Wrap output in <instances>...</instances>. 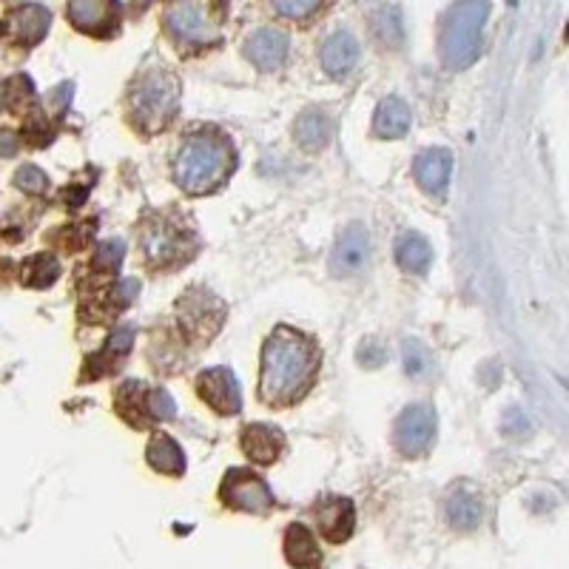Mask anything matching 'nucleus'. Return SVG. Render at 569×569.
Segmentation results:
<instances>
[{
  "instance_id": "23",
  "label": "nucleus",
  "mask_w": 569,
  "mask_h": 569,
  "mask_svg": "<svg viewBox=\"0 0 569 569\" xmlns=\"http://www.w3.org/2000/svg\"><path fill=\"white\" fill-rule=\"evenodd\" d=\"M145 462L163 476H182L185 473V453L168 432H154L148 448H145Z\"/></svg>"
},
{
  "instance_id": "18",
  "label": "nucleus",
  "mask_w": 569,
  "mask_h": 569,
  "mask_svg": "<svg viewBox=\"0 0 569 569\" xmlns=\"http://www.w3.org/2000/svg\"><path fill=\"white\" fill-rule=\"evenodd\" d=\"M131 345H134V327H120V331H114V334L108 336L106 345H103V350L89 359V364H86L83 371V379L86 382L100 379V376L117 371V367L126 362V357L131 353Z\"/></svg>"
},
{
  "instance_id": "3",
  "label": "nucleus",
  "mask_w": 569,
  "mask_h": 569,
  "mask_svg": "<svg viewBox=\"0 0 569 569\" xmlns=\"http://www.w3.org/2000/svg\"><path fill=\"white\" fill-rule=\"evenodd\" d=\"M487 15H490L487 0H458L444 15L439 35V52L444 66L462 72L478 61Z\"/></svg>"
},
{
  "instance_id": "12",
  "label": "nucleus",
  "mask_w": 569,
  "mask_h": 569,
  "mask_svg": "<svg viewBox=\"0 0 569 569\" xmlns=\"http://www.w3.org/2000/svg\"><path fill=\"white\" fill-rule=\"evenodd\" d=\"M72 26L94 38H112L120 29V0H68Z\"/></svg>"
},
{
  "instance_id": "21",
  "label": "nucleus",
  "mask_w": 569,
  "mask_h": 569,
  "mask_svg": "<svg viewBox=\"0 0 569 569\" xmlns=\"http://www.w3.org/2000/svg\"><path fill=\"white\" fill-rule=\"evenodd\" d=\"M481 516H484V504L470 484L455 487L453 493L448 495V521L453 523L455 530H476Z\"/></svg>"
},
{
  "instance_id": "1",
  "label": "nucleus",
  "mask_w": 569,
  "mask_h": 569,
  "mask_svg": "<svg viewBox=\"0 0 569 569\" xmlns=\"http://www.w3.org/2000/svg\"><path fill=\"white\" fill-rule=\"evenodd\" d=\"M322 367L319 345L302 331L288 325L273 327L262 345L259 399L268 408H288L313 387Z\"/></svg>"
},
{
  "instance_id": "4",
  "label": "nucleus",
  "mask_w": 569,
  "mask_h": 569,
  "mask_svg": "<svg viewBox=\"0 0 569 569\" xmlns=\"http://www.w3.org/2000/svg\"><path fill=\"white\" fill-rule=\"evenodd\" d=\"M131 120L145 134H157L180 112V80L168 68H145L131 89Z\"/></svg>"
},
{
  "instance_id": "25",
  "label": "nucleus",
  "mask_w": 569,
  "mask_h": 569,
  "mask_svg": "<svg viewBox=\"0 0 569 569\" xmlns=\"http://www.w3.org/2000/svg\"><path fill=\"white\" fill-rule=\"evenodd\" d=\"M49 29V12L43 7H23L12 12L9 17V31L15 35V40L31 46L38 43Z\"/></svg>"
},
{
  "instance_id": "5",
  "label": "nucleus",
  "mask_w": 569,
  "mask_h": 569,
  "mask_svg": "<svg viewBox=\"0 0 569 569\" xmlns=\"http://www.w3.org/2000/svg\"><path fill=\"white\" fill-rule=\"evenodd\" d=\"M163 23L182 49H203L220 38L222 9L214 0H171Z\"/></svg>"
},
{
  "instance_id": "10",
  "label": "nucleus",
  "mask_w": 569,
  "mask_h": 569,
  "mask_svg": "<svg viewBox=\"0 0 569 569\" xmlns=\"http://www.w3.org/2000/svg\"><path fill=\"white\" fill-rule=\"evenodd\" d=\"M197 396L220 416H236L243 408L240 382H236L234 371H228V367H208V371L199 373Z\"/></svg>"
},
{
  "instance_id": "26",
  "label": "nucleus",
  "mask_w": 569,
  "mask_h": 569,
  "mask_svg": "<svg viewBox=\"0 0 569 569\" xmlns=\"http://www.w3.org/2000/svg\"><path fill=\"white\" fill-rule=\"evenodd\" d=\"M396 262L408 273H425L432 262V248L422 234H404L396 243Z\"/></svg>"
},
{
  "instance_id": "2",
  "label": "nucleus",
  "mask_w": 569,
  "mask_h": 569,
  "mask_svg": "<svg viewBox=\"0 0 569 569\" xmlns=\"http://www.w3.org/2000/svg\"><path fill=\"white\" fill-rule=\"evenodd\" d=\"M236 168V148L231 137L217 129H199L177 148L174 182L189 197H205L222 189Z\"/></svg>"
},
{
  "instance_id": "27",
  "label": "nucleus",
  "mask_w": 569,
  "mask_h": 569,
  "mask_svg": "<svg viewBox=\"0 0 569 569\" xmlns=\"http://www.w3.org/2000/svg\"><path fill=\"white\" fill-rule=\"evenodd\" d=\"M61 276V266L52 254H38L23 262L21 280L29 285V288H49L54 280Z\"/></svg>"
},
{
  "instance_id": "11",
  "label": "nucleus",
  "mask_w": 569,
  "mask_h": 569,
  "mask_svg": "<svg viewBox=\"0 0 569 569\" xmlns=\"http://www.w3.org/2000/svg\"><path fill=\"white\" fill-rule=\"evenodd\" d=\"M180 319L182 327L189 334H197L203 339H214L225 319V305L208 290H191L180 299Z\"/></svg>"
},
{
  "instance_id": "9",
  "label": "nucleus",
  "mask_w": 569,
  "mask_h": 569,
  "mask_svg": "<svg viewBox=\"0 0 569 569\" xmlns=\"http://www.w3.org/2000/svg\"><path fill=\"white\" fill-rule=\"evenodd\" d=\"M436 410L430 404H410L399 413L393 425V444L404 458H418L436 441Z\"/></svg>"
},
{
  "instance_id": "14",
  "label": "nucleus",
  "mask_w": 569,
  "mask_h": 569,
  "mask_svg": "<svg viewBox=\"0 0 569 569\" xmlns=\"http://www.w3.org/2000/svg\"><path fill=\"white\" fill-rule=\"evenodd\" d=\"M243 52L250 61V66H257L259 72H273L288 57V35L280 29H271V26L250 31Z\"/></svg>"
},
{
  "instance_id": "22",
  "label": "nucleus",
  "mask_w": 569,
  "mask_h": 569,
  "mask_svg": "<svg viewBox=\"0 0 569 569\" xmlns=\"http://www.w3.org/2000/svg\"><path fill=\"white\" fill-rule=\"evenodd\" d=\"M285 558L296 569H316L322 564V549L305 523H290L285 530Z\"/></svg>"
},
{
  "instance_id": "15",
  "label": "nucleus",
  "mask_w": 569,
  "mask_h": 569,
  "mask_svg": "<svg viewBox=\"0 0 569 569\" xmlns=\"http://www.w3.org/2000/svg\"><path fill=\"white\" fill-rule=\"evenodd\" d=\"M240 448H243V453L248 455L250 462L259 464V467H268L285 450V432L276 425H268V422H254L240 436Z\"/></svg>"
},
{
  "instance_id": "7",
  "label": "nucleus",
  "mask_w": 569,
  "mask_h": 569,
  "mask_svg": "<svg viewBox=\"0 0 569 569\" xmlns=\"http://www.w3.org/2000/svg\"><path fill=\"white\" fill-rule=\"evenodd\" d=\"M140 250L154 268H177L194 254V236L174 220H152L140 234Z\"/></svg>"
},
{
  "instance_id": "20",
  "label": "nucleus",
  "mask_w": 569,
  "mask_h": 569,
  "mask_svg": "<svg viewBox=\"0 0 569 569\" xmlns=\"http://www.w3.org/2000/svg\"><path fill=\"white\" fill-rule=\"evenodd\" d=\"M334 134V122L322 108H305L294 122V140L296 145L308 154H319L331 143Z\"/></svg>"
},
{
  "instance_id": "28",
  "label": "nucleus",
  "mask_w": 569,
  "mask_h": 569,
  "mask_svg": "<svg viewBox=\"0 0 569 569\" xmlns=\"http://www.w3.org/2000/svg\"><path fill=\"white\" fill-rule=\"evenodd\" d=\"M122 257H126V245L120 240H106V243L98 245L94 257H91V271L103 273V276H114L120 271Z\"/></svg>"
},
{
  "instance_id": "29",
  "label": "nucleus",
  "mask_w": 569,
  "mask_h": 569,
  "mask_svg": "<svg viewBox=\"0 0 569 569\" xmlns=\"http://www.w3.org/2000/svg\"><path fill=\"white\" fill-rule=\"evenodd\" d=\"M430 353H427V348L422 345V341L416 339H408L404 341V371H408V376H413V379H422V376H427L430 373Z\"/></svg>"
},
{
  "instance_id": "24",
  "label": "nucleus",
  "mask_w": 569,
  "mask_h": 569,
  "mask_svg": "<svg viewBox=\"0 0 569 569\" xmlns=\"http://www.w3.org/2000/svg\"><path fill=\"white\" fill-rule=\"evenodd\" d=\"M410 129V108L402 98H385L373 114V134L382 140H399Z\"/></svg>"
},
{
  "instance_id": "6",
  "label": "nucleus",
  "mask_w": 569,
  "mask_h": 569,
  "mask_svg": "<svg viewBox=\"0 0 569 569\" xmlns=\"http://www.w3.org/2000/svg\"><path fill=\"white\" fill-rule=\"evenodd\" d=\"M114 410L126 425L143 430V427L163 425L177 416V404L168 390L145 385L143 379H126L114 393Z\"/></svg>"
},
{
  "instance_id": "8",
  "label": "nucleus",
  "mask_w": 569,
  "mask_h": 569,
  "mask_svg": "<svg viewBox=\"0 0 569 569\" xmlns=\"http://www.w3.org/2000/svg\"><path fill=\"white\" fill-rule=\"evenodd\" d=\"M220 499L228 509L254 513V516H262L273 507L271 487L262 481V476L245 470V467H234L225 473L220 484Z\"/></svg>"
},
{
  "instance_id": "17",
  "label": "nucleus",
  "mask_w": 569,
  "mask_h": 569,
  "mask_svg": "<svg viewBox=\"0 0 569 569\" xmlns=\"http://www.w3.org/2000/svg\"><path fill=\"white\" fill-rule=\"evenodd\" d=\"M413 174L422 189L430 197H444L450 189V174H453V154L444 148H427L413 163Z\"/></svg>"
},
{
  "instance_id": "30",
  "label": "nucleus",
  "mask_w": 569,
  "mask_h": 569,
  "mask_svg": "<svg viewBox=\"0 0 569 569\" xmlns=\"http://www.w3.org/2000/svg\"><path fill=\"white\" fill-rule=\"evenodd\" d=\"M271 3L280 15L290 17V21H305L322 7V0H271Z\"/></svg>"
},
{
  "instance_id": "16",
  "label": "nucleus",
  "mask_w": 569,
  "mask_h": 569,
  "mask_svg": "<svg viewBox=\"0 0 569 569\" xmlns=\"http://www.w3.org/2000/svg\"><path fill=\"white\" fill-rule=\"evenodd\" d=\"M316 523L322 539L331 541V544H341L353 535V527H357V509H353V501L339 499V495H331V499L319 501L316 507Z\"/></svg>"
},
{
  "instance_id": "13",
  "label": "nucleus",
  "mask_w": 569,
  "mask_h": 569,
  "mask_svg": "<svg viewBox=\"0 0 569 569\" xmlns=\"http://www.w3.org/2000/svg\"><path fill=\"white\" fill-rule=\"evenodd\" d=\"M371 259V236L364 231V225L353 222L345 228V234L339 236L334 254H331V271L334 276H357L364 271Z\"/></svg>"
},
{
  "instance_id": "19",
  "label": "nucleus",
  "mask_w": 569,
  "mask_h": 569,
  "mask_svg": "<svg viewBox=\"0 0 569 569\" xmlns=\"http://www.w3.org/2000/svg\"><path fill=\"white\" fill-rule=\"evenodd\" d=\"M319 63L325 68V75L345 77L350 75L359 63V43L348 31H336L325 43L319 46Z\"/></svg>"
},
{
  "instance_id": "31",
  "label": "nucleus",
  "mask_w": 569,
  "mask_h": 569,
  "mask_svg": "<svg viewBox=\"0 0 569 569\" xmlns=\"http://www.w3.org/2000/svg\"><path fill=\"white\" fill-rule=\"evenodd\" d=\"M15 185L21 191H26V194H43L49 180H46V174L38 166H23L15 177Z\"/></svg>"
}]
</instances>
